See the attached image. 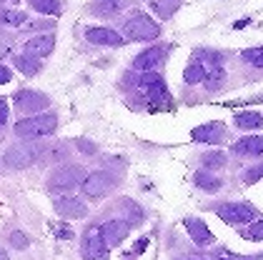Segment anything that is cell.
I'll use <instances>...</instances> for the list:
<instances>
[{"label": "cell", "instance_id": "d4e9b609", "mask_svg": "<svg viewBox=\"0 0 263 260\" xmlns=\"http://www.w3.org/2000/svg\"><path fill=\"white\" fill-rule=\"evenodd\" d=\"M201 160L208 170H216V168H223V165H226V155H223V153H216V150H213V153H205Z\"/></svg>", "mask_w": 263, "mask_h": 260}, {"label": "cell", "instance_id": "9c48e42d", "mask_svg": "<svg viewBox=\"0 0 263 260\" xmlns=\"http://www.w3.org/2000/svg\"><path fill=\"white\" fill-rule=\"evenodd\" d=\"M128 230H130V225L125 223V220H108L105 225L101 228V238H103V245L105 248H113V245H118L125 235H128Z\"/></svg>", "mask_w": 263, "mask_h": 260}, {"label": "cell", "instance_id": "ba28073f", "mask_svg": "<svg viewBox=\"0 0 263 260\" xmlns=\"http://www.w3.org/2000/svg\"><path fill=\"white\" fill-rule=\"evenodd\" d=\"M15 105L21 113H41L48 108V98L38 90H18L15 93Z\"/></svg>", "mask_w": 263, "mask_h": 260}, {"label": "cell", "instance_id": "7a4b0ae2", "mask_svg": "<svg viewBox=\"0 0 263 260\" xmlns=\"http://www.w3.org/2000/svg\"><path fill=\"white\" fill-rule=\"evenodd\" d=\"M83 178H85V170L81 165H63L48 178V190L50 193H70L73 188L81 185Z\"/></svg>", "mask_w": 263, "mask_h": 260}, {"label": "cell", "instance_id": "6da1fadb", "mask_svg": "<svg viewBox=\"0 0 263 260\" xmlns=\"http://www.w3.org/2000/svg\"><path fill=\"white\" fill-rule=\"evenodd\" d=\"M58 128V118L53 113H43V115H30V118L15 123V135L18 138H43L50 135Z\"/></svg>", "mask_w": 263, "mask_h": 260}, {"label": "cell", "instance_id": "277c9868", "mask_svg": "<svg viewBox=\"0 0 263 260\" xmlns=\"http://www.w3.org/2000/svg\"><path fill=\"white\" fill-rule=\"evenodd\" d=\"M41 153H43L41 145H35V143H21V145L8 148V153H5V163H8L10 168H15V170H23V168L33 165L35 160L41 158Z\"/></svg>", "mask_w": 263, "mask_h": 260}, {"label": "cell", "instance_id": "836d02e7", "mask_svg": "<svg viewBox=\"0 0 263 260\" xmlns=\"http://www.w3.org/2000/svg\"><path fill=\"white\" fill-rule=\"evenodd\" d=\"M8 53H10V40L0 38V58H3V55H8Z\"/></svg>", "mask_w": 263, "mask_h": 260}, {"label": "cell", "instance_id": "8d00e7d4", "mask_svg": "<svg viewBox=\"0 0 263 260\" xmlns=\"http://www.w3.org/2000/svg\"><path fill=\"white\" fill-rule=\"evenodd\" d=\"M0 3H18V0H0Z\"/></svg>", "mask_w": 263, "mask_h": 260}, {"label": "cell", "instance_id": "44dd1931", "mask_svg": "<svg viewBox=\"0 0 263 260\" xmlns=\"http://www.w3.org/2000/svg\"><path fill=\"white\" fill-rule=\"evenodd\" d=\"M181 0H151V8L161 15V18H171L176 10H178Z\"/></svg>", "mask_w": 263, "mask_h": 260}, {"label": "cell", "instance_id": "3957f363", "mask_svg": "<svg viewBox=\"0 0 263 260\" xmlns=\"http://www.w3.org/2000/svg\"><path fill=\"white\" fill-rule=\"evenodd\" d=\"M123 33L128 40H156L161 35V28L156 20H151L143 13H136L123 23Z\"/></svg>", "mask_w": 263, "mask_h": 260}, {"label": "cell", "instance_id": "cb8c5ba5", "mask_svg": "<svg viewBox=\"0 0 263 260\" xmlns=\"http://www.w3.org/2000/svg\"><path fill=\"white\" fill-rule=\"evenodd\" d=\"M30 5L38 13H45V15H58V10H61L58 0H30Z\"/></svg>", "mask_w": 263, "mask_h": 260}, {"label": "cell", "instance_id": "e0dca14e", "mask_svg": "<svg viewBox=\"0 0 263 260\" xmlns=\"http://www.w3.org/2000/svg\"><path fill=\"white\" fill-rule=\"evenodd\" d=\"M233 150H236L238 155H251V158L263 155V138L261 135H248V138H241L236 145H233Z\"/></svg>", "mask_w": 263, "mask_h": 260}, {"label": "cell", "instance_id": "d6986e66", "mask_svg": "<svg viewBox=\"0 0 263 260\" xmlns=\"http://www.w3.org/2000/svg\"><path fill=\"white\" fill-rule=\"evenodd\" d=\"M15 68L25 75H38L41 73V60L33 55H15Z\"/></svg>", "mask_w": 263, "mask_h": 260}, {"label": "cell", "instance_id": "484cf974", "mask_svg": "<svg viewBox=\"0 0 263 260\" xmlns=\"http://www.w3.org/2000/svg\"><path fill=\"white\" fill-rule=\"evenodd\" d=\"M0 23H5V25H23V23H25V13H18V10H0Z\"/></svg>", "mask_w": 263, "mask_h": 260}, {"label": "cell", "instance_id": "4dcf8cb0", "mask_svg": "<svg viewBox=\"0 0 263 260\" xmlns=\"http://www.w3.org/2000/svg\"><path fill=\"white\" fill-rule=\"evenodd\" d=\"M10 243H13L15 248H28V238L23 235L21 230H15V233H10Z\"/></svg>", "mask_w": 263, "mask_h": 260}, {"label": "cell", "instance_id": "4316f807", "mask_svg": "<svg viewBox=\"0 0 263 260\" xmlns=\"http://www.w3.org/2000/svg\"><path fill=\"white\" fill-rule=\"evenodd\" d=\"M243 60H248V63H251V65H256V68H263V48L246 50V53H243Z\"/></svg>", "mask_w": 263, "mask_h": 260}, {"label": "cell", "instance_id": "d590c367", "mask_svg": "<svg viewBox=\"0 0 263 260\" xmlns=\"http://www.w3.org/2000/svg\"><path fill=\"white\" fill-rule=\"evenodd\" d=\"M0 260H8V253H5V248H0Z\"/></svg>", "mask_w": 263, "mask_h": 260}, {"label": "cell", "instance_id": "30bf717a", "mask_svg": "<svg viewBox=\"0 0 263 260\" xmlns=\"http://www.w3.org/2000/svg\"><path fill=\"white\" fill-rule=\"evenodd\" d=\"M141 83L143 88L148 90V95L153 100H165L168 98V90H165V83H163V78L158 75V73H151V70H145L141 75Z\"/></svg>", "mask_w": 263, "mask_h": 260}, {"label": "cell", "instance_id": "4fadbf2b", "mask_svg": "<svg viewBox=\"0 0 263 260\" xmlns=\"http://www.w3.org/2000/svg\"><path fill=\"white\" fill-rule=\"evenodd\" d=\"M53 45L55 38L53 35H38V38H30L25 43V55H33V58H45L53 53Z\"/></svg>", "mask_w": 263, "mask_h": 260}, {"label": "cell", "instance_id": "7402d4cb", "mask_svg": "<svg viewBox=\"0 0 263 260\" xmlns=\"http://www.w3.org/2000/svg\"><path fill=\"white\" fill-rule=\"evenodd\" d=\"M236 125H238V128H261L263 118L258 113H238V115H236Z\"/></svg>", "mask_w": 263, "mask_h": 260}, {"label": "cell", "instance_id": "52a82bcc", "mask_svg": "<svg viewBox=\"0 0 263 260\" xmlns=\"http://www.w3.org/2000/svg\"><path fill=\"white\" fill-rule=\"evenodd\" d=\"M105 245H103V238H101V228H88L85 235H83V258L85 260H101L105 255Z\"/></svg>", "mask_w": 263, "mask_h": 260}, {"label": "cell", "instance_id": "603a6c76", "mask_svg": "<svg viewBox=\"0 0 263 260\" xmlns=\"http://www.w3.org/2000/svg\"><path fill=\"white\" fill-rule=\"evenodd\" d=\"M183 80L185 83H201V80H205V68H203L201 63H193V65H188L185 68V73H183Z\"/></svg>", "mask_w": 263, "mask_h": 260}, {"label": "cell", "instance_id": "ffe728a7", "mask_svg": "<svg viewBox=\"0 0 263 260\" xmlns=\"http://www.w3.org/2000/svg\"><path fill=\"white\" fill-rule=\"evenodd\" d=\"M196 185H198V188H203V190H208V193H216L223 183H221V178H216L213 173L198 170V173H196Z\"/></svg>", "mask_w": 263, "mask_h": 260}, {"label": "cell", "instance_id": "7c38bea8", "mask_svg": "<svg viewBox=\"0 0 263 260\" xmlns=\"http://www.w3.org/2000/svg\"><path fill=\"white\" fill-rule=\"evenodd\" d=\"M85 38L93 45H123V38L110 28H88Z\"/></svg>", "mask_w": 263, "mask_h": 260}, {"label": "cell", "instance_id": "d6a6232c", "mask_svg": "<svg viewBox=\"0 0 263 260\" xmlns=\"http://www.w3.org/2000/svg\"><path fill=\"white\" fill-rule=\"evenodd\" d=\"M10 78H13V73H10L5 65H0V85H5V83H8Z\"/></svg>", "mask_w": 263, "mask_h": 260}, {"label": "cell", "instance_id": "1f68e13d", "mask_svg": "<svg viewBox=\"0 0 263 260\" xmlns=\"http://www.w3.org/2000/svg\"><path fill=\"white\" fill-rule=\"evenodd\" d=\"M8 123V100L0 98V125Z\"/></svg>", "mask_w": 263, "mask_h": 260}, {"label": "cell", "instance_id": "f1b7e54d", "mask_svg": "<svg viewBox=\"0 0 263 260\" xmlns=\"http://www.w3.org/2000/svg\"><path fill=\"white\" fill-rule=\"evenodd\" d=\"M263 178V165H256V168H251V170H246L243 173V183H248V185H253L256 180Z\"/></svg>", "mask_w": 263, "mask_h": 260}, {"label": "cell", "instance_id": "e575fe53", "mask_svg": "<svg viewBox=\"0 0 263 260\" xmlns=\"http://www.w3.org/2000/svg\"><path fill=\"white\" fill-rule=\"evenodd\" d=\"M218 258H221V260H251V258H238V255H231V253H226V250H221V253H218Z\"/></svg>", "mask_w": 263, "mask_h": 260}, {"label": "cell", "instance_id": "8fae6325", "mask_svg": "<svg viewBox=\"0 0 263 260\" xmlns=\"http://www.w3.org/2000/svg\"><path fill=\"white\" fill-rule=\"evenodd\" d=\"M55 213L61 218H83L88 213V208L78 198H58L55 200Z\"/></svg>", "mask_w": 263, "mask_h": 260}, {"label": "cell", "instance_id": "2e32d148", "mask_svg": "<svg viewBox=\"0 0 263 260\" xmlns=\"http://www.w3.org/2000/svg\"><path fill=\"white\" fill-rule=\"evenodd\" d=\"M191 138L198 140V143H218L223 140V125L221 123H208V125H198Z\"/></svg>", "mask_w": 263, "mask_h": 260}, {"label": "cell", "instance_id": "5b68a950", "mask_svg": "<svg viewBox=\"0 0 263 260\" xmlns=\"http://www.w3.org/2000/svg\"><path fill=\"white\" fill-rule=\"evenodd\" d=\"M113 185H116L113 175H108V173H103V170L85 175V178H83V183H81L83 193H85L88 198H101V195H105V193H108Z\"/></svg>", "mask_w": 263, "mask_h": 260}, {"label": "cell", "instance_id": "8992f818", "mask_svg": "<svg viewBox=\"0 0 263 260\" xmlns=\"http://www.w3.org/2000/svg\"><path fill=\"white\" fill-rule=\"evenodd\" d=\"M216 213L226 223H248V220L256 218V210L248 203H226V205L216 208Z\"/></svg>", "mask_w": 263, "mask_h": 260}, {"label": "cell", "instance_id": "83f0119b", "mask_svg": "<svg viewBox=\"0 0 263 260\" xmlns=\"http://www.w3.org/2000/svg\"><path fill=\"white\" fill-rule=\"evenodd\" d=\"M243 238H248V240H263V220H258L256 225H251L248 230H243Z\"/></svg>", "mask_w": 263, "mask_h": 260}, {"label": "cell", "instance_id": "f546056e", "mask_svg": "<svg viewBox=\"0 0 263 260\" xmlns=\"http://www.w3.org/2000/svg\"><path fill=\"white\" fill-rule=\"evenodd\" d=\"M53 230H55V235H58L61 240H73V230H70L68 225H63V223H55Z\"/></svg>", "mask_w": 263, "mask_h": 260}, {"label": "cell", "instance_id": "9a60e30c", "mask_svg": "<svg viewBox=\"0 0 263 260\" xmlns=\"http://www.w3.org/2000/svg\"><path fill=\"white\" fill-rule=\"evenodd\" d=\"M163 55H165V48H148V50H143L141 55H136L133 68L136 70H153L163 60Z\"/></svg>", "mask_w": 263, "mask_h": 260}, {"label": "cell", "instance_id": "ac0fdd59", "mask_svg": "<svg viewBox=\"0 0 263 260\" xmlns=\"http://www.w3.org/2000/svg\"><path fill=\"white\" fill-rule=\"evenodd\" d=\"M90 10L93 15H118L123 10V0H96Z\"/></svg>", "mask_w": 263, "mask_h": 260}, {"label": "cell", "instance_id": "5bb4252c", "mask_svg": "<svg viewBox=\"0 0 263 260\" xmlns=\"http://www.w3.org/2000/svg\"><path fill=\"white\" fill-rule=\"evenodd\" d=\"M185 230H188V235L193 238V243H198V245H208V243H213V233L208 230V225L198 218H188L185 220Z\"/></svg>", "mask_w": 263, "mask_h": 260}]
</instances>
